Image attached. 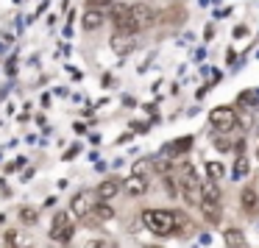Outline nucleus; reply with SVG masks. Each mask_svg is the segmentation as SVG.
<instances>
[{
    "instance_id": "nucleus-1",
    "label": "nucleus",
    "mask_w": 259,
    "mask_h": 248,
    "mask_svg": "<svg viewBox=\"0 0 259 248\" xmlns=\"http://www.w3.org/2000/svg\"><path fill=\"white\" fill-rule=\"evenodd\" d=\"M142 223H145L148 231H153L156 237H167L176 231V212L170 209H145L142 212Z\"/></svg>"
},
{
    "instance_id": "nucleus-2",
    "label": "nucleus",
    "mask_w": 259,
    "mask_h": 248,
    "mask_svg": "<svg viewBox=\"0 0 259 248\" xmlns=\"http://www.w3.org/2000/svg\"><path fill=\"white\" fill-rule=\"evenodd\" d=\"M181 190H184L187 203H192V206H201L203 203V181L198 179L195 168L187 164V162H184V168H181Z\"/></svg>"
},
{
    "instance_id": "nucleus-3",
    "label": "nucleus",
    "mask_w": 259,
    "mask_h": 248,
    "mask_svg": "<svg viewBox=\"0 0 259 248\" xmlns=\"http://www.w3.org/2000/svg\"><path fill=\"white\" fill-rule=\"evenodd\" d=\"M98 201H101V198H98V192H92V190H81V192H75V195H73V201H70V209H73L75 218L87 220L92 212H95Z\"/></svg>"
},
{
    "instance_id": "nucleus-4",
    "label": "nucleus",
    "mask_w": 259,
    "mask_h": 248,
    "mask_svg": "<svg viewBox=\"0 0 259 248\" xmlns=\"http://www.w3.org/2000/svg\"><path fill=\"white\" fill-rule=\"evenodd\" d=\"M209 126H212L214 131H220V134H229L237 126V112L231 106H214L212 112H209Z\"/></svg>"
},
{
    "instance_id": "nucleus-5",
    "label": "nucleus",
    "mask_w": 259,
    "mask_h": 248,
    "mask_svg": "<svg viewBox=\"0 0 259 248\" xmlns=\"http://www.w3.org/2000/svg\"><path fill=\"white\" fill-rule=\"evenodd\" d=\"M112 23L114 28H117V34H137V25H134V17H131V6H123V3H117V6L112 9Z\"/></svg>"
},
{
    "instance_id": "nucleus-6",
    "label": "nucleus",
    "mask_w": 259,
    "mask_h": 248,
    "mask_svg": "<svg viewBox=\"0 0 259 248\" xmlns=\"http://www.w3.org/2000/svg\"><path fill=\"white\" fill-rule=\"evenodd\" d=\"M51 237L56 242H67L70 237H73V220H70L67 212H56L53 226H51Z\"/></svg>"
},
{
    "instance_id": "nucleus-7",
    "label": "nucleus",
    "mask_w": 259,
    "mask_h": 248,
    "mask_svg": "<svg viewBox=\"0 0 259 248\" xmlns=\"http://www.w3.org/2000/svg\"><path fill=\"white\" fill-rule=\"evenodd\" d=\"M131 17H134L137 31H145V28H151V25L156 23V14H153V9L145 6V3H134V6H131Z\"/></svg>"
},
{
    "instance_id": "nucleus-8",
    "label": "nucleus",
    "mask_w": 259,
    "mask_h": 248,
    "mask_svg": "<svg viewBox=\"0 0 259 248\" xmlns=\"http://www.w3.org/2000/svg\"><path fill=\"white\" fill-rule=\"evenodd\" d=\"M192 142H195V137L187 134V137H179V140L167 142V145L162 148V156H179V153H187L192 148Z\"/></svg>"
},
{
    "instance_id": "nucleus-9",
    "label": "nucleus",
    "mask_w": 259,
    "mask_h": 248,
    "mask_svg": "<svg viewBox=\"0 0 259 248\" xmlns=\"http://www.w3.org/2000/svg\"><path fill=\"white\" fill-rule=\"evenodd\" d=\"M137 48V39L131 34H114L112 36V51L120 53V56H125V53H131Z\"/></svg>"
},
{
    "instance_id": "nucleus-10",
    "label": "nucleus",
    "mask_w": 259,
    "mask_h": 248,
    "mask_svg": "<svg viewBox=\"0 0 259 248\" xmlns=\"http://www.w3.org/2000/svg\"><path fill=\"white\" fill-rule=\"evenodd\" d=\"M123 190L128 192V195H145V192H148V179H145V176H140V173H134L131 179L123 181Z\"/></svg>"
},
{
    "instance_id": "nucleus-11",
    "label": "nucleus",
    "mask_w": 259,
    "mask_h": 248,
    "mask_svg": "<svg viewBox=\"0 0 259 248\" xmlns=\"http://www.w3.org/2000/svg\"><path fill=\"white\" fill-rule=\"evenodd\" d=\"M120 190H123V184H120L117 179H106V181H101V184H98V190H95V192H98V198H101V201H106V203H109Z\"/></svg>"
},
{
    "instance_id": "nucleus-12",
    "label": "nucleus",
    "mask_w": 259,
    "mask_h": 248,
    "mask_svg": "<svg viewBox=\"0 0 259 248\" xmlns=\"http://www.w3.org/2000/svg\"><path fill=\"white\" fill-rule=\"evenodd\" d=\"M240 201H242L245 215H256L259 212V195H256V190H253V187H245V190H242Z\"/></svg>"
},
{
    "instance_id": "nucleus-13",
    "label": "nucleus",
    "mask_w": 259,
    "mask_h": 248,
    "mask_svg": "<svg viewBox=\"0 0 259 248\" xmlns=\"http://www.w3.org/2000/svg\"><path fill=\"white\" fill-rule=\"evenodd\" d=\"M114 218V209L109 206L106 201H98V206H95V212L90 215V218L84 220V223H103V220H112Z\"/></svg>"
},
{
    "instance_id": "nucleus-14",
    "label": "nucleus",
    "mask_w": 259,
    "mask_h": 248,
    "mask_svg": "<svg viewBox=\"0 0 259 248\" xmlns=\"http://www.w3.org/2000/svg\"><path fill=\"white\" fill-rule=\"evenodd\" d=\"M81 25H84V31H95L103 25V12H98V9H87L84 12V20H81Z\"/></svg>"
},
{
    "instance_id": "nucleus-15",
    "label": "nucleus",
    "mask_w": 259,
    "mask_h": 248,
    "mask_svg": "<svg viewBox=\"0 0 259 248\" xmlns=\"http://www.w3.org/2000/svg\"><path fill=\"white\" fill-rule=\"evenodd\" d=\"M223 201V190L218 181H203V203H220Z\"/></svg>"
},
{
    "instance_id": "nucleus-16",
    "label": "nucleus",
    "mask_w": 259,
    "mask_h": 248,
    "mask_svg": "<svg viewBox=\"0 0 259 248\" xmlns=\"http://www.w3.org/2000/svg\"><path fill=\"white\" fill-rule=\"evenodd\" d=\"M223 240H226V245H229V248H240V245H245V234H242L240 229H229V231H223Z\"/></svg>"
},
{
    "instance_id": "nucleus-17",
    "label": "nucleus",
    "mask_w": 259,
    "mask_h": 248,
    "mask_svg": "<svg viewBox=\"0 0 259 248\" xmlns=\"http://www.w3.org/2000/svg\"><path fill=\"white\" fill-rule=\"evenodd\" d=\"M201 209H203V218L209 223H218L220 220V203H201Z\"/></svg>"
},
{
    "instance_id": "nucleus-18",
    "label": "nucleus",
    "mask_w": 259,
    "mask_h": 248,
    "mask_svg": "<svg viewBox=\"0 0 259 248\" xmlns=\"http://www.w3.org/2000/svg\"><path fill=\"white\" fill-rule=\"evenodd\" d=\"M206 173H209V179H212V181H220L226 176L223 162H206Z\"/></svg>"
},
{
    "instance_id": "nucleus-19",
    "label": "nucleus",
    "mask_w": 259,
    "mask_h": 248,
    "mask_svg": "<svg viewBox=\"0 0 259 248\" xmlns=\"http://www.w3.org/2000/svg\"><path fill=\"white\" fill-rule=\"evenodd\" d=\"M20 220H23V223H36V220H39V212H36L34 206H23L20 209Z\"/></svg>"
},
{
    "instance_id": "nucleus-20",
    "label": "nucleus",
    "mask_w": 259,
    "mask_h": 248,
    "mask_svg": "<svg viewBox=\"0 0 259 248\" xmlns=\"http://www.w3.org/2000/svg\"><path fill=\"white\" fill-rule=\"evenodd\" d=\"M256 92H251V90H245V92H240V106L242 109H251V106H256Z\"/></svg>"
},
{
    "instance_id": "nucleus-21",
    "label": "nucleus",
    "mask_w": 259,
    "mask_h": 248,
    "mask_svg": "<svg viewBox=\"0 0 259 248\" xmlns=\"http://www.w3.org/2000/svg\"><path fill=\"white\" fill-rule=\"evenodd\" d=\"M87 9H98V12H103V9H114V0H87Z\"/></svg>"
},
{
    "instance_id": "nucleus-22",
    "label": "nucleus",
    "mask_w": 259,
    "mask_h": 248,
    "mask_svg": "<svg viewBox=\"0 0 259 248\" xmlns=\"http://www.w3.org/2000/svg\"><path fill=\"white\" fill-rule=\"evenodd\" d=\"M245 173H248V159L240 156V159H237V164H234V179H242Z\"/></svg>"
},
{
    "instance_id": "nucleus-23",
    "label": "nucleus",
    "mask_w": 259,
    "mask_h": 248,
    "mask_svg": "<svg viewBox=\"0 0 259 248\" xmlns=\"http://www.w3.org/2000/svg\"><path fill=\"white\" fill-rule=\"evenodd\" d=\"M164 190H167V195H179V187H176V181H173V176H164Z\"/></svg>"
},
{
    "instance_id": "nucleus-24",
    "label": "nucleus",
    "mask_w": 259,
    "mask_h": 248,
    "mask_svg": "<svg viewBox=\"0 0 259 248\" xmlns=\"http://www.w3.org/2000/svg\"><path fill=\"white\" fill-rule=\"evenodd\" d=\"M214 148H218L220 153H226V151H231V142L226 140V137H218V140H214Z\"/></svg>"
},
{
    "instance_id": "nucleus-25",
    "label": "nucleus",
    "mask_w": 259,
    "mask_h": 248,
    "mask_svg": "<svg viewBox=\"0 0 259 248\" xmlns=\"http://www.w3.org/2000/svg\"><path fill=\"white\" fill-rule=\"evenodd\" d=\"M84 248H106V242H103V240H90Z\"/></svg>"
},
{
    "instance_id": "nucleus-26",
    "label": "nucleus",
    "mask_w": 259,
    "mask_h": 248,
    "mask_svg": "<svg viewBox=\"0 0 259 248\" xmlns=\"http://www.w3.org/2000/svg\"><path fill=\"white\" fill-rule=\"evenodd\" d=\"M248 31H245V25H237V31H234V36H245Z\"/></svg>"
},
{
    "instance_id": "nucleus-27",
    "label": "nucleus",
    "mask_w": 259,
    "mask_h": 248,
    "mask_svg": "<svg viewBox=\"0 0 259 248\" xmlns=\"http://www.w3.org/2000/svg\"><path fill=\"white\" fill-rule=\"evenodd\" d=\"M148 248H156V245H148Z\"/></svg>"
},
{
    "instance_id": "nucleus-28",
    "label": "nucleus",
    "mask_w": 259,
    "mask_h": 248,
    "mask_svg": "<svg viewBox=\"0 0 259 248\" xmlns=\"http://www.w3.org/2000/svg\"><path fill=\"white\" fill-rule=\"evenodd\" d=\"M240 248H245V245H240Z\"/></svg>"
},
{
    "instance_id": "nucleus-29",
    "label": "nucleus",
    "mask_w": 259,
    "mask_h": 248,
    "mask_svg": "<svg viewBox=\"0 0 259 248\" xmlns=\"http://www.w3.org/2000/svg\"><path fill=\"white\" fill-rule=\"evenodd\" d=\"M9 248H12V245H9Z\"/></svg>"
}]
</instances>
